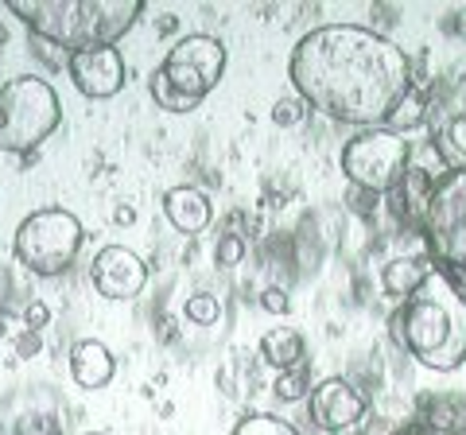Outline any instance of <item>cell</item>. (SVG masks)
<instances>
[{
  "instance_id": "obj_14",
  "label": "cell",
  "mask_w": 466,
  "mask_h": 435,
  "mask_svg": "<svg viewBox=\"0 0 466 435\" xmlns=\"http://www.w3.org/2000/svg\"><path fill=\"white\" fill-rule=\"evenodd\" d=\"M116 373V358L109 354L106 342L97 339H86L70 350V377L82 385V389H106Z\"/></svg>"
},
{
  "instance_id": "obj_20",
  "label": "cell",
  "mask_w": 466,
  "mask_h": 435,
  "mask_svg": "<svg viewBox=\"0 0 466 435\" xmlns=\"http://www.w3.org/2000/svg\"><path fill=\"white\" fill-rule=\"evenodd\" d=\"M303 117H308V106H303L299 97H280L272 106V121L280 125V128H296Z\"/></svg>"
},
{
  "instance_id": "obj_19",
  "label": "cell",
  "mask_w": 466,
  "mask_h": 435,
  "mask_svg": "<svg viewBox=\"0 0 466 435\" xmlns=\"http://www.w3.org/2000/svg\"><path fill=\"white\" fill-rule=\"evenodd\" d=\"M218 315H222V308H218L214 296H191L187 299V319H191V323L210 327V323H218Z\"/></svg>"
},
{
  "instance_id": "obj_16",
  "label": "cell",
  "mask_w": 466,
  "mask_h": 435,
  "mask_svg": "<svg viewBox=\"0 0 466 435\" xmlns=\"http://www.w3.org/2000/svg\"><path fill=\"white\" fill-rule=\"evenodd\" d=\"M303 354H308V346H303V335L291 327H272L265 330V339H260V358L268 361L276 369H296L303 366Z\"/></svg>"
},
{
  "instance_id": "obj_11",
  "label": "cell",
  "mask_w": 466,
  "mask_h": 435,
  "mask_svg": "<svg viewBox=\"0 0 466 435\" xmlns=\"http://www.w3.org/2000/svg\"><path fill=\"white\" fill-rule=\"evenodd\" d=\"M75 90L90 101H106L125 90V59L116 47H86L66 59Z\"/></svg>"
},
{
  "instance_id": "obj_13",
  "label": "cell",
  "mask_w": 466,
  "mask_h": 435,
  "mask_svg": "<svg viewBox=\"0 0 466 435\" xmlns=\"http://www.w3.org/2000/svg\"><path fill=\"white\" fill-rule=\"evenodd\" d=\"M431 191H435V183L424 167H408L400 183L389 191V207L392 214L400 218V222L408 226H424V214H428V202H431Z\"/></svg>"
},
{
  "instance_id": "obj_24",
  "label": "cell",
  "mask_w": 466,
  "mask_h": 435,
  "mask_svg": "<svg viewBox=\"0 0 466 435\" xmlns=\"http://www.w3.org/2000/svg\"><path fill=\"white\" fill-rule=\"evenodd\" d=\"M400 435H466V431H451V428H431V424H424V420H420V424H412L408 431H400Z\"/></svg>"
},
{
  "instance_id": "obj_5",
  "label": "cell",
  "mask_w": 466,
  "mask_h": 435,
  "mask_svg": "<svg viewBox=\"0 0 466 435\" xmlns=\"http://www.w3.org/2000/svg\"><path fill=\"white\" fill-rule=\"evenodd\" d=\"M63 125V101L47 78L20 75L0 86V152L32 156Z\"/></svg>"
},
{
  "instance_id": "obj_12",
  "label": "cell",
  "mask_w": 466,
  "mask_h": 435,
  "mask_svg": "<svg viewBox=\"0 0 466 435\" xmlns=\"http://www.w3.org/2000/svg\"><path fill=\"white\" fill-rule=\"evenodd\" d=\"M164 214H167L171 229H179V234H202V229H210V222H214L210 195L198 191V187H171L164 195Z\"/></svg>"
},
{
  "instance_id": "obj_3",
  "label": "cell",
  "mask_w": 466,
  "mask_h": 435,
  "mask_svg": "<svg viewBox=\"0 0 466 435\" xmlns=\"http://www.w3.org/2000/svg\"><path fill=\"white\" fill-rule=\"evenodd\" d=\"M8 12L32 27V35L75 55L86 47H116L144 16L140 0H12Z\"/></svg>"
},
{
  "instance_id": "obj_25",
  "label": "cell",
  "mask_w": 466,
  "mask_h": 435,
  "mask_svg": "<svg viewBox=\"0 0 466 435\" xmlns=\"http://www.w3.org/2000/svg\"><path fill=\"white\" fill-rule=\"evenodd\" d=\"M27 315H32V323L39 327V323H43V319H47V308H43V303H35V308H32V311H27Z\"/></svg>"
},
{
  "instance_id": "obj_9",
  "label": "cell",
  "mask_w": 466,
  "mask_h": 435,
  "mask_svg": "<svg viewBox=\"0 0 466 435\" xmlns=\"http://www.w3.org/2000/svg\"><path fill=\"white\" fill-rule=\"evenodd\" d=\"M308 412H311V420H315L319 431L342 435V431L358 428L361 420H366L370 404H366V397H361L350 381H342V377H327V381H319V385L311 389Z\"/></svg>"
},
{
  "instance_id": "obj_18",
  "label": "cell",
  "mask_w": 466,
  "mask_h": 435,
  "mask_svg": "<svg viewBox=\"0 0 466 435\" xmlns=\"http://www.w3.org/2000/svg\"><path fill=\"white\" fill-rule=\"evenodd\" d=\"M308 389H311L308 366L284 369L280 377H276V397H280V400H299V397H308Z\"/></svg>"
},
{
  "instance_id": "obj_10",
  "label": "cell",
  "mask_w": 466,
  "mask_h": 435,
  "mask_svg": "<svg viewBox=\"0 0 466 435\" xmlns=\"http://www.w3.org/2000/svg\"><path fill=\"white\" fill-rule=\"evenodd\" d=\"M90 280L106 299H137L148 284V265L128 245H106L90 260Z\"/></svg>"
},
{
  "instance_id": "obj_15",
  "label": "cell",
  "mask_w": 466,
  "mask_h": 435,
  "mask_svg": "<svg viewBox=\"0 0 466 435\" xmlns=\"http://www.w3.org/2000/svg\"><path fill=\"white\" fill-rule=\"evenodd\" d=\"M428 268H431L428 253L424 257H397V260H389V265L381 268V292L392 296V299H408L420 284H424Z\"/></svg>"
},
{
  "instance_id": "obj_4",
  "label": "cell",
  "mask_w": 466,
  "mask_h": 435,
  "mask_svg": "<svg viewBox=\"0 0 466 435\" xmlns=\"http://www.w3.org/2000/svg\"><path fill=\"white\" fill-rule=\"evenodd\" d=\"M226 75V43L214 35H183L164 55V63L152 75L148 90L159 109L167 113H195L210 90Z\"/></svg>"
},
{
  "instance_id": "obj_2",
  "label": "cell",
  "mask_w": 466,
  "mask_h": 435,
  "mask_svg": "<svg viewBox=\"0 0 466 435\" xmlns=\"http://www.w3.org/2000/svg\"><path fill=\"white\" fill-rule=\"evenodd\" d=\"M392 335L424 369H459L466 361V280L431 257L424 284L400 299Z\"/></svg>"
},
{
  "instance_id": "obj_17",
  "label": "cell",
  "mask_w": 466,
  "mask_h": 435,
  "mask_svg": "<svg viewBox=\"0 0 466 435\" xmlns=\"http://www.w3.org/2000/svg\"><path fill=\"white\" fill-rule=\"evenodd\" d=\"M229 435H299L296 424H288L280 416H268V412H249L233 424Z\"/></svg>"
},
{
  "instance_id": "obj_1",
  "label": "cell",
  "mask_w": 466,
  "mask_h": 435,
  "mask_svg": "<svg viewBox=\"0 0 466 435\" xmlns=\"http://www.w3.org/2000/svg\"><path fill=\"white\" fill-rule=\"evenodd\" d=\"M288 78L308 109L346 125H385L412 90V63L373 27L323 24L291 47Z\"/></svg>"
},
{
  "instance_id": "obj_21",
  "label": "cell",
  "mask_w": 466,
  "mask_h": 435,
  "mask_svg": "<svg viewBox=\"0 0 466 435\" xmlns=\"http://www.w3.org/2000/svg\"><path fill=\"white\" fill-rule=\"evenodd\" d=\"M245 257V241L241 238H233V234H226L222 241H218V265H238V260Z\"/></svg>"
},
{
  "instance_id": "obj_26",
  "label": "cell",
  "mask_w": 466,
  "mask_h": 435,
  "mask_svg": "<svg viewBox=\"0 0 466 435\" xmlns=\"http://www.w3.org/2000/svg\"><path fill=\"white\" fill-rule=\"evenodd\" d=\"M82 435H109V431H82Z\"/></svg>"
},
{
  "instance_id": "obj_22",
  "label": "cell",
  "mask_w": 466,
  "mask_h": 435,
  "mask_svg": "<svg viewBox=\"0 0 466 435\" xmlns=\"http://www.w3.org/2000/svg\"><path fill=\"white\" fill-rule=\"evenodd\" d=\"M260 303H265L268 311H276V315H284V311H288V296L280 292V288H272V292H265V296H260Z\"/></svg>"
},
{
  "instance_id": "obj_8",
  "label": "cell",
  "mask_w": 466,
  "mask_h": 435,
  "mask_svg": "<svg viewBox=\"0 0 466 435\" xmlns=\"http://www.w3.org/2000/svg\"><path fill=\"white\" fill-rule=\"evenodd\" d=\"M420 234L428 241V257L443 260L466 280V171H447L435 183Z\"/></svg>"
},
{
  "instance_id": "obj_6",
  "label": "cell",
  "mask_w": 466,
  "mask_h": 435,
  "mask_svg": "<svg viewBox=\"0 0 466 435\" xmlns=\"http://www.w3.org/2000/svg\"><path fill=\"white\" fill-rule=\"evenodd\" d=\"M82 241H86V229L75 214L63 207H43V210H32L16 226L12 253H16V260L27 272L55 280L75 268Z\"/></svg>"
},
{
  "instance_id": "obj_23",
  "label": "cell",
  "mask_w": 466,
  "mask_h": 435,
  "mask_svg": "<svg viewBox=\"0 0 466 435\" xmlns=\"http://www.w3.org/2000/svg\"><path fill=\"white\" fill-rule=\"evenodd\" d=\"M443 27H447V32H455L459 39H466V8H459V12H451V16L443 20Z\"/></svg>"
},
{
  "instance_id": "obj_7",
  "label": "cell",
  "mask_w": 466,
  "mask_h": 435,
  "mask_svg": "<svg viewBox=\"0 0 466 435\" xmlns=\"http://www.w3.org/2000/svg\"><path fill=\"white\" fill-rule=\"evenodd\" d=\"M408 164V140L397 128H366L350 137L342 148V171L346 179L366 195H389L400 183Z\"/></svg>"
}]
</instances>
